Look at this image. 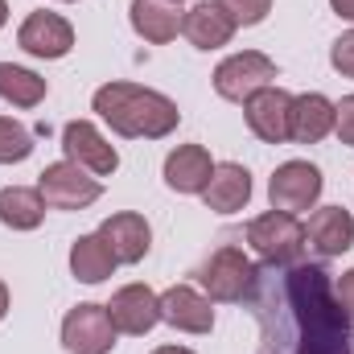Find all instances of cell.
<instances>
[{"instance_id":"obj_1","label":"cell","mask_w":354,"mask_h":354,"mask_svg":"<svg viewBox=\"0 0 354 354\" xmlns=\"http://www.w3.org/2000/svg\"><path fill=\"white\" fill-rule=\"evenodd\" d=\"M243 305L260 326L256 354H351L354 346V326L326 264L256 268Z\"/></svg>"},{"instance_id":"obj_2","label":"cell","mask_w":354,"mask_h":354,"mask_svg":"<svg viewBox=\"0 0 354 354\" xmlns=\"http://www.w3.org/2000/svg\"><path fill=\"white\" fill-rule=\"evenodd\" d=\"M91 107L99 111L103 124H111V132H120L128 140H161L181 120V111L169 95L136 87V83H103L95 91Z\"/></svg>"},{"instance_id":"obj_3","label":"cell","mask_w":354,"mask_h":354,"mask_svg":"<svg viewBox=\"0 0 354 354\" xmlns=\"http://www.w3.org/2000/svg\"><path fill=\"white\" fill-rule=\"evenodd\" d=\"M248 243L260 252L264 264H301L305 260V223L288 210H268L248 223Z\"/></svg>"},{"instance_id":"obj_4","label":"cell","mask_w":354,"mask_h":354,"mask_svg":"<svg viewBox=\"0 0 354 354\" xmlns=\"http://www.w3.org/2000/svg\"><path fill=\"white\" fill-rule=\"evenodd\" d=\"M264 87H276V62L268 54H260V50L231 54L214 71V91L227 103H248L256 91H264Z\"/></svg>"},{"instance_id":"obj_5","label":"cell","mask_w":354,"mask_h":354,"mask_svg":"<svg viewBox=\"0 0 354 354\" xmlns=\"http://www.w3.org/2000/svg\"><path fill=\"white\" fill-rule=\"evenodd\" d=\"M37 189H41V198H46L50 210H83L91 202H99V194H103L99 177L79 169L75 161L46 165L41 177H37Z\"/></svg>"},{"instance_id":"obj_6","label":"cell","mask_w":354,"mask_h":354,"mask_svg":"<svg viewBox=\"0 0 354 354\" xmlns=\"http://www.w3.org/2000/svg\"><path fill=\"white\" fill-rule=\"evenodd\" d=\"M252 276H256V264L239 248H231V243L218 248L206 264L198 268V280H202V288H206L210 301H243Z\"/></svg>"},{"instance_id":"obj_7","label":"cell","mask_w":354,"mask_h":354,"mask_svg":"<svg viewBox=\"0 0 354 354\" xmlns=\"http://www.w3.org/2000/svg\"><path fill=\"white\" fill-rule=\"evenodd\" d=\"M62 346L71 354H111L115 326L107 317V305H75L62 322Z\"/></svg>"},{"instance_id":"obj_8","label":"cell","mask_w":354,"mask_h":354,"mask_svg":"<svg viewBox=\"0 0 354 354\" xmlns=\"http://www.w3.org/2000/svg\"><path fill=\"white\" fill-rule=\"evenodd\" d=\"M322 169L309 165V161H284L272 181H268V198H272V210H309L317 198H322Z\"/></svg>"},{"instance_id":"obj_9","label":"cell","mask_w":354,"mask_h":354,"mask_svg":"<svg viewBox=\"0 0 354 354\" xmlns=\"http://www.w3.org/2000/svg\"><path fill=\"white\" fill-rule=\"evenodd\" d=\"M243 120L248 128L264 140V145H284L292 140V95L280 87H264L256 91L243 103Z\"/></svg>"},{"instance_id":"obj_10","label":"cell","mask_w":354,"mask_h":354,"mask_svg":"<svg viewBox=\"0 0 354 354\" xmlns=\"http://www.w3.org/2000/svg\"><path fill=\"white\" fill-rule=\"evenodd\" d=\"M107 317H111L115 334L145 338V334L161 322V297H157L149 284H124V288L107 301Z\"/></svg>"},{"instance_id":"obj_11","label":"cell","mask_w":354,"mask_h":354,"mask_svg":"<svg viewBox=\"0 0 354 354\" xmlns=\"http://www.w3.org/2000/svg\"><path fill=\"white\" fill-rule=\"evenodd\" d=\"M62 149H66V161H75L79 169L95 177H107L120 169V153L103 140V132L91 120H71L62 128Z\"/></svg>"},{"instance_id":"obj_12","label":"cell","mask_w":354,"mask_h":354,"mask_svg":"<svg viewBox=\"0 0 354 354\" xmlns=\"http://www.w3.org/2000/svg\"><path fill=\"white\" fill-rule=\"evenodd\" d=\"M17 41H21L25 54L54 62V58H66V54L75 50V29H71V21L58 17V12H29V17L21 21Z\"/></svg>"},{"instance_id":"obj_13","label":"cell","mask_w":354,"mask_h":354,"mask_svg":"<svg viewBox=\"0 0 354 354\" xmlns=\"http://www.w3.org/2000/svg\"><path fill=\"white\" fill-rule=\"evenodd\" d=\"M99 239L111 248L115 264H140V260L149 256V248H153V227H149L145 214H136V210H120V214L103 218Z\"/></svg>"},{"instance_id":"obj_14","label":"cell","mask_w":354,"mask_h":354,"mask_svg":"<svg viewBox=\"0 0 354 354\" xmlns=\"http://www.w3.org/2000/svg\"><path fill=\"white\" fill-rule=\"evenodd\" d=\"M161 322H169L181 334H210L214 330V309L210 297H202L189 284H174L161 292Z\"/></svg>"},{"instance_id":"obj_15","label":"cell","mask_w":354,"mask_h":354,"mask_svg":"<svg viewBox=\"0 0 354 354\" xmlns=\"http://www.w3.org/2000/svg\"><path fill=\"white\" fill-rule=\"evenodd\" d=\"M305 239H309V248L322 260H334V256L351 252L354 248V214L346 206H322V210H313V218L305 227Z\"/></svg>"},{"instance_id":"obj_16","label":"cell","mask_w":354,"mask_h":354,"mask_svg":"<svg viewBox=\"0 0 354 354\" xmlns=\"http://www.w3.org/2000/svg\"><path fill=\"white\" fill-rule=\"evenodd\" d=\"M235 17L218 4V0H202V4H194L185 17H181V33L189 37V46H198V50H218V46H227L231 37H235Z\"/></svg>"},{"instance_id":"obj_17","label":"cell","mask_w":354,"mask_h":354,"mask_svg":"<svg viewBox=\"0 0 354 354\" xmlns=\"http://www.w3.org/2000/svg\"><path fill=\"white\" fill-rule=\"evenodd\" d=\"M334 124H338V107H334L326 95H317V91L292 95V140H297V145H317V140H326V136L334 132Z\"/></svg>"},{"instance_id":"obj_18","label":"cell","mask_w":354,"mask_h":354,"mask_svg":"<svg viewBox=\"0 0 354 354\" xmlns=\"http://www.w3.org/2000/svg\"><path fill=\"white\" fill-rule=\"evenodd\" d=\"M210 174H214V161L202 145H181L165 157V185L177 194H202L210 185Z\"/></svg>"},{"instance_id":"obj_19","label":"cell","mask_w":354,"mask_h":354,"mask_svg":"<svg viewBox=\"0 0 354 354\" xmlns=\"http://www.w3.org/2000/svg\"><path fill=\"white\" fill-rule=\"evenodd\" d=\"M202 198H206V210L235 214V210H243L248 198H252V174H248L243 165H235V161H223V165H214L210 185L202 189Z\"/></svg>"},{"instance_id":"obj_20","label":"cell","mask_w":354,"mask_h":354,"mask_svg":"<svg viewBox=\"0 0 354 354\" xmlns=\"http://www.w3.org/2000/svg\"><path fill=\"white\" fill-rule=\"evenodd\" d=\"M128 17H132V29L145 41H153V46H165V41H174L181 33V12L169 0H132Z\"/></svg>"},{"instance_id":"obj_21","label":"cell","mask_w":354,"mask_h":354,"mask_svg":"<svg viewBox=\"0 0 354 354\" xmlns=\"http://www.w3.org/2000/svg\"><path fill=\"white\" fill-rule=\"evenodd\" d=\"M46 218V198L41 189L29 185H4L0 189V223L12 231H37Z\"/></svg>"},{"instance_id":"obj_22","label":"cell","mask_w":354,"mask_h":354,"mask_svg":"<svg viewBox=\"0 0 354 354\" xmlns=\"http://www.w3.org/2000/svg\"><path fill=\"white\" fill-rule=\"evenodd\" d=\"M71 272H75V280H83V284H103V280L115 272V256H111V248L99 239V231L75 239V248H71Z\"/></svg>"},{"instance_id":"obj_23","label":"cell","mask_w":354,"mask_h":354,"mask_svg":"<svg viewBox=\"0 0 354 354\" xmlns=\"http://www.w3.org/2000/svg\"><path fill=\"white\" fill-rule=\"evenodd\" d=\"M46 79L25 71V66H12V62H0V99L12 103V107H37L46 99Z\"/></svg>"},{"instance_id":"obj_24","label":"cell","mask_w":354,"mask_h":354,"mask_svg":"<svg viewBox=\"0 0 354 354\" xmlns=\"http://www.w3.org/2000/svg\"><path fill=\"white\" fill-rule=\"evenodd\" d=\"M33 153V132L8 115H0V165H17Z\"/></svg>"},{"instance_id":"obj_25","label":"cell","mask_w":354,"mask_h":354,"mask_svg":"<svg viewBox=\"0 0 354 354\" xmlns=\"http://www.w3.org/2000/svg\"><path fill=\"white\" fill-rule=\"evenodd\" d=\"M218 4L235 17V25H260L272 12V0H218Z\"/></svg>"},{"instance_id":"obj_26","label":"cell","mask_w":354,"mask_h":354,"mask_svg":"<svg viewBox=\"0 0 354 354\" xmlns=\"http://www.w3.org/2000/svg\"><path fill=\"white\" fill-rule=\"evenodd\" d=\"M330 66H334L338 75L354 79V29H351V33H342V37L330 46Z\"/></svg>"},{"instance_id":"obj_27","label":"cell","mask_w":354,"mask_h":354,"mask_svg":"<svg viewBox=\"0 0 354 354\" xmlns=\"http://www.w3.org/2000/svg\"><path fill=\"white\" fill-rule=\"evenodd\" d=\"M334 107H338V124H334L338 140H342V145H354V95H346V99L334 103Z\"/></svg>"},{"instance_id":"obj_28","label":"cell","mask_w":354,"mask_h":354,"mask_svg":"<svg viewBox=\"0 0 354 354\" xmlns=\"http://www.w3.org/2000/svg\"><path fill=\"white\" fill-rule=\"evenodd\" d=\"M334 292H338V301H342V309H346V317H351V326H354V268L342 272V280L334 284Z\"/></svg>"},{"instance_id":"obj_29","label":"cell","mask_w":354,"mask_h":354,"mask_svg":"<svg viewBox=\"0 0 354 354\" xmlns=\"http://www.w3.org/2000/svg\"><path fill=\"white\" fill-rule=\"evenodd\" d=\"M330 8H334L338 17H346V21H354V0H330Z\"/></svg>"},{"instance_id":"obj_30","label":"cell","mask_w":354,"mask_h":354,"mask_svg":"<svg viewBox=\"0 0 354 354\" xmlns=\"http://www.w3.org/2000/svg\"><path fill=\"white\" fill-rule=\"evenodd\" d=\"M4 313H8V284L0 280V322H4Z\"/></svg>"},{"instance_id":"obj_31","label":"cell","mask_w":354,"mask_h":354,"mask_svg":"<svg viewBox=\"0 0 354 354\" xmlns=\"http://www.w3.org/2000/svg\"><path fill=\"white\" fill-rule=\"evenodd\" d=\"M153 354H194V351H185V346H157Z\"/></svg>"},{"instance_id":"obj_32","label":"cell","mask_w":354,"mask_h":354,"mask_svg":"<svg viewBox=\"0 0 354 354\" xmlns=\"http://www.w3.org/2000/svg\"><path fill=\"white\" fill-rule=\"evenodd\" d=\"M4 21H8V0H0V29H4Z\"/></svg>"},{"instance_id":"obj_33","label":"cell","mask_w":354,"mask_h":354,"mask_svg":"<svg viewBox=\"0 0 354 354\" xmlns=\"http://www.w3.org/2000/svg\"><path fill=\"white\" fill-rule=\"evenodd\" d=\"M169 4H177V0H169Z\"/></svg>"},{"instance_id":"obj_34","label":"cell","mask_w":354,"mask_h":354,"mask_svg":"<svg viewBox=\"0 0 354 354\" xmlns=\"http://www.w3.org/2000/svg\"><path fill=\"white\" fill-rule=\"evenodd\" d=\"M351 354H354V346H351Z\"/></svg>"},{"instance_id":"obj_35","label":"cell","mask_w":354,"mask_h":354,"mask_svg":"<svg viewBox=\"0 0 354 354\" xmlns=\"http://www.w3.org/2000/svg\"><path fill=\"white\" fill-rule=\"evenodd\" d=\"M66 4H71V0H66Z\"/></svg>"}]
</instances>
